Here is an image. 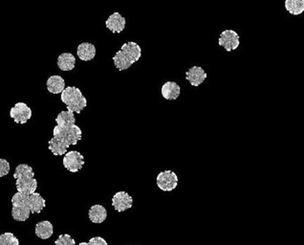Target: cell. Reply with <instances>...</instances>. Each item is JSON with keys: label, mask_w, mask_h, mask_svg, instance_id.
<instances>
[{"label": "cell", "mask_w": 304, "mask_h": 245, "mask_svg": "<svg viewBox=\"0 0 304 245\" xmlns=\"http://www.w3.org/2000/svg\"><path fill=\"white\" fill-rule=\"evenodd\" d=\"M82 137V130L77 125L67 127L56 126L48 147L54 156H63L67 152L68 147L77 145Z\"/></svg>", "instance_id": "cell-1"}, {"label": "cell", "mask_w": 304, "mask_h": 245, "mask_svg": "<svg viewBox=\"0 0 304 245\" xmlns=\"http://www.w3.org/2000/svg\"><path fill=\"white\" fill-rule=\"evenodd\" d=\"M17 193L31 196L38 189V181L35 178L33 168L28 164H20L14 172Z\"/></svg>", "instance_id": "cell-2"}, {"label": "cell", "mask_w": 304, "mask_h": 245, "mask_svg": "<svg viewBox=\"0 0 304 245\" xmlns=\"http://www.w3.org/2000/svg\"><path fill=\"white\" fill-rule=\"evenodd\" d=\"M142 57V48L140 45L134 41L124 43L120 51L113 57L114 66L119 71L128 69L132 65L138 62Z\"/></svg>", "instance_id": "cell-3"}, {"label": "cell", "mask_w": 304, "mask_h": 245, "mask_svg": "<svg viewBox=\"0 0 304 245\" xmlns=\"http://www.w3.org/2000/svg\"><path fill=\"white\" fill-rule=\"evenodd\" d=\"M60 99L67 106V110L80 114L87 106V100L82 91L76 86H68L61 92Z\"/></svg>", "instance_id": "cell-4"}, {"label": "cell", "mask_w": 304, "mask_h": 245, "mask_svg": "<svg viewBox=\"0 0 304 245\" xmlns=\"http://www.w3.org/2000/svg\"><path fill=\"white\" fill-rule=\"evenodd\" d=\"M12 216L17 221H26L31 213V206L29 202V196H25L20 193H17L12 198Z\"/></svg>", "instance_id": "cell-5"}, {"label": "cell", "mask_w": 304, "mask_h": 245, "mask_svg": "<svg viewBox=\"0 0 304 245\" xmlns=\"http://www.w3.org/2000/svg\"><path fill=\"white\" fill-rule=\"evenodd\" d=\"M156 183L158 188L163 192H172L178 185V176L173 171H163L157 175Z\"/></svg>", "instance_id": "cell-6"}, {"label": "cell", "mask_w": 304, "mask_h": 245, "mask_svg": "<svg viewBox=\"0 0 304 245\" xmlns=\"http://www.w3.org/2000/svg\"><path fill=\"white\" fill-rule=\"evenodd\" d=\"M218 44L228 52L233 51L239 48L240 37L239 34L233 30H225L220 34V37L218 39Z\"/></svg>", "instance_id": "cell-7"}, {"label": "cell", "mask_w": 304, "mask_h": 245, "mask_svg": "<svg viewBox=\"0 0 304 245\" xmlns=\"http://www.w3.org/2000/svg\"><path fill=\"white\" fill-rule=\"evenodd\" d=\"M84 165V157L81 152L72 150L66 152L63 157V166L69 172H77L82 170Z\"/></svg>", "instance_id": "cell-8"}, {"label": "cell", "mask_w": 304, "mask_h": 245, "mask_svg": "<svg viewBox=\"0 0 304 245\" xmlns=\"http://www.w3.org/2000/svg\"><path fill=\"white\" fill-rule=\"evenodd\" d=\"M11 118L17 124H26L32 117V109L25 103H17L10 111Z\"/></svg>", "instance_id": "cell-9"}, {"label": "cell", "mask_w": 304, "mask_h": 245, "mask_svg": "<svg viewBox=\"0 0 304 245\" xmlns=\"http://www.w3.org/2000/svg\"><path fill=\"white\" fill-rule=\"evenodd\" d=\"M133 205L132 196L126 192H118L112 197V206L117 212H122L130 209Z\"/></svg>", "instance_id": "cell-10"}, {"label": "cell", "mask_w": 304, "mask_h": 245, "mask_svg": "<svg viewBox=\"0 0 304 245\" xmlns=\"http://www.w3.org/2000/svg\"><path fill=\"white\" fill-rule=\"evenodd\" d=\"M208 74L200 66H192L186 72V80L190 82L192 86H199L205 82Z\"/></svg>", "instance_id": "cell-11"}, {"label": "cell", "mask_w": 304, "mask_h": 245, "mask_svg": "<svg viewBox=\"0 0 304 245\" xmlns=\"http://www.w3.org/2000/svg\"><path fill=\"white\" fill-rule=\"evenodd\" d=\"M126 25L125 18L120 13H114L109 16L106 21V26L112 33L120 34L123 32Z\"/></svg>", "instance_id": "cell-12"}, {"label": "cell", "mask_w": 304, "mask_h": 245, "mask_svg": "<svg viewBox=\"0 0 304 245\" xmlns=\"http://www.w3.org/2000/svg\"><path fill=\"white\" fill-rule=\"evenodd\" d=\"M162 96L167 101H174L179 98L181 94L180 85L175 82H164L162 86Z\"/></svg>", "instance_id": "cell-13"}, {"label": "cell", "mask_w": 304, "mask_h": 245, "mask_svg": "<svg viewBox=\"0 0 304 245\" xmlns=\"http://www.w3.org/2000/svg\"><path fill=\"white\" fill-rule=\"evenodd\" d=\"M77 54L80 59L83 62H89L96 56V47L90 42H83L78 46Z\"/></svg>", "instance_id": "cell-14"}, {"label": "cell", "mask_w": 304, "mask_h": 245, "mask_svg": "<svg viewBox=\"0 0 304 245\" xmlns=\"http://www.w3.org/2000/svg\"><path fill=\"white\" fill-rule=\"evenodd\" d=\"M46 85L49 92L53 94H58L65 89V81L62 77L55 75V76H51L47 80Z\"/></svg>", "instance_id": "cell-15"}, {"label": "cell", "mask_w": 304, "mask_h": 245, "mask_svg": "<svg viewBox=\"0 0 304 245\" xmlns=\"http://www.w3.org/2000/svg\"><path fill=\"white\" fill-rule=\"evenodd\" d=\"M35 232H36L37 237H40L41 239H48L53 236L54 227L50 221H41V222L37 223Z\"/></svg>", "instance_id": "cell-16"}, {"label": "cell", "mask_w": 304, "mask_h": 245, "mask_svg": "<svg viewBox=\"0 0 304 245\" xmlns=\"http://www.w3.org/2000/svg\"><path fill=\"white\" fill-rule=\"evenodd\" d=\"M88 216L93 223H103L107 220V209L103 205H94L91 207Z\"/></svg>", "instance_id": "cell-17"}, {"label": "cell", "mask_w": 304, "mask_h": 245, "mask_svg": "<svg viewBox=\"0 0 304 245\" xmlns=\"http://www.w3.org/2000/svg\"><path fill=\"white\" fill-rule=\"evenodd\" d=\"M76 66V57L71 53H62L58 57V68L62 71H71Z\"/></svg>", "instance_id": "cell-18"}, {"label": "cell", "mask_w": 304, "mask_h": 245, "mask_svg": "<svg viewBox=\"0 0 304 245\" xmlns=\"http://www.w3.org/2000/svg\"><path fill=\"white\" fill-rule=\"evenodd\" d=\"M29 202L31 206V213H40L45 208L46 201L39 193H33L29 196Z\"/></svg>", "instance_id": "cell-19"}, {"label": "cell", "mask_w": 304, "mask_h": 245, "mask_svg": "<svg viewBox=\"0 0 304 245\" xmlns=\"http://www.w3.org/2000/svg\"><path fill=\"white\" fill-rule=\"evenodd\" d=\"M284 7L293 16H299L304 12L303 0H286Z\"/></svg>", "instance_id": "cell-20"}, {"label": "cell", "mask_w": 304, "mask_h": 245, "mask_svg": "<svg viewBox=\"0 0 304 245\" xmlns=\"http://www.w3.org/2000/svg\"><path fill=\"white\" fill-rule=\"evenodd\" d=\"M56 122L58 124L57 126L59 127H67V126H72L76 125V118L73 112L71 111H61L58 113L57 118H56Z\"/></svg>", "instance_id": "cell-21"}, {"label": "cell", "mask_w": 304, "mask_h": 245, "mask_svg": "<svg viewBox=\"0 0 304 245\" xmlns=\"http://www.w3.org/2000/svg\"><path fill=\"white\" fill-rule=\"evenodd\" d=\"M0 245H19V241L13 233H4L0 235Z\"/></svg>", "instance_id": "cell-22"}, {"label": "cell", "mask_w": 304, "mask_h": 245, "mask_svg": "<svg viewBox=\"0 0 304 245\" xmlns=\"http://www.w3.org/2000/svg\"><path fill=\"white\" fill-rule=\"evenodd\" d=\"M55 245H76L74 238L70 235H60L58 239L55 241Z\"/></svg>", "instance_id": "cell-23"}, {"label": "cell", "mask_w": 304, "mask_h": 245, "mask_svg": "<svg viewBox=\"0 0 304 245\" xmlns=\"http://www.w3.org/2000/svg\"><path fill=\"white\" fill-rule=\"evenodd\" d=\"M10 172V164L6 159L0 158V177L7 175Z\"/></svg>", "instance_id": "cell-24"}, {"label": "cell", "mask_w": 304, "mask_h": 245, "mask_svg": "<svg viewBox=\"0 0 304 245\" xmlns=\"http://www.w3.org/2000/svg\"><path fill=\"white\" fill-rule=\"evenodd\" d=\"M79 245H107V242L103 237H95L90 238L88 242H81Z\"/></svg>", "instance_id": "cell-25"}]
</instances>
